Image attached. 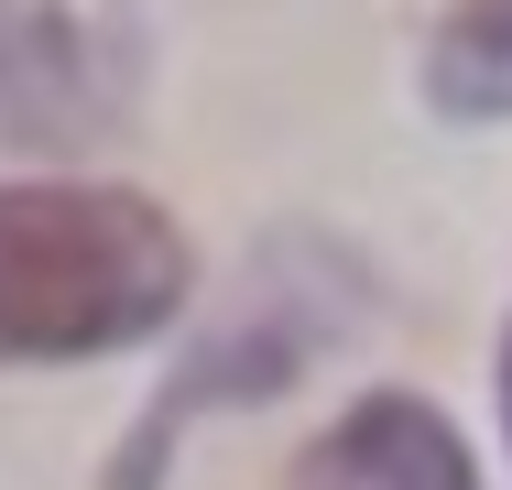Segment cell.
<instances>
[{"mask_svg":"<svg viewBox=\"0 0 512 490\" xmlns=\"http://www.w3.org/2000/svg\"><path fill=\"white\" fill-rule=\"evenodd\" d=\"M197 284L186 229L131 186H0V360H99Z\"/></svg>","mask_w":512,"mask_h":490,"instance_id":"6da1fadb","label":"cell"},{"mask_svg":"<svg viewBox=\"0 0 512 490\" xmlns=\"http://www.w3.org/2000/svg\"><path fill=\"white\" fill-rule=\"evenodd\" d=\"M316 349H327V305H306V294H284V305H251V316H229L218 338H197L186 349V371L142 403V425H131V447L109 458V490H142L164 480V458H175V436L197 425L207 403H262V392H284L295 371H306Z\"/></svg>","mask_w":512,"mask_h":490,"instance_id":"7a4b0ae2","label":"cell"},{"mask_svg":"<svg viewBox=\"0 0 512 490\" xmlns=\"http://www.w3.org/2000/svg\"><path fill=\"white\" fill-rule=\"evenodd\" d=\"M295 490H480V469L425 392H371L295 458Z\"/></svg>","mask_w":512,"mask_h":490,"instance_id":"3957f363","label":"cell"},{"mask_svg":"<svg viewBox=\"0 0 512 490\" xmlns=\"http://www.w3.org/2000/svg\"><path fill=\"white\" fill-rule=\"evenodd\" d=\"M109 77L55 0H0V142H88Z\"/></svg>","mask_w":512,"mask_h":490,"instance_id":"277c9868","label":"cell"},{"mask_svg":"<svg viewBox=\"0 0 512 490\" xmlns=\"http://www.w3.org/2000/svg\"><path fill=\"white\" fill-rule=\"evenodd\" d=\"M425 98L447 120H512V0H458L425 44Z\"/></svg>","mask_w":512,"mask_h":490,"instance_id":"5b68a950","label":"cell"},{"mask_svg":"<svg viewBox=\"0 0 512 490\" xmlns=\"http://www.w3.org/2000/svg\"><path fill=\"white\" fill-rule=\"evenodd\" d=\"M502 425H512V327H502Z\"/></svg>","mask_w":512,"mask_h":490,"instance_id":"8992f818","label":"cell"}]
</instances>
